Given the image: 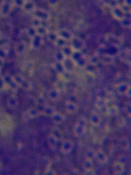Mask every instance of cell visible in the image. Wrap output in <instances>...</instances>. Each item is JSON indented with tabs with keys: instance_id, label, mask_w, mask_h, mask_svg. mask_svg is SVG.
<instances>
[{
	"instance_id": "24",
	"label": "cell",
	"mask_w": 131,
	"mask_h": 175,
	"mask_svg": "<svg viewBox=\"0 0 131 175\" xmlns=\"http://www.w3.org/2000/svg\"><path fill=\"white\" fill-rule=\"evenodd\" d=\"M23 49V47L22 46H20L19 47V50H22Z\"/></svg>"
},
{
	"instance_id": "13",
	"label": "cell",
	"mask_w": 131,
	"mask_h": 175,
	"mask_svg": "<svg viewBox=\"0 0 131 175\" xmlns=\"http://www.w3.org/2000/svg\"><path fill=\"white\" fill-rule=\"evenodd\" d=\"M95 150L92 147H89L86 150L85 154V158L95 160Z\"/></svg>"
},
{
	"instance_id": "10",
	"label": "cell",
	"mask_w": 131,
	"mask_h": 175,
	"mask_svg": "<svg viewBox=\"0 0 131 175\" xmlns=\"http://www.w3.org/2000/svg\"><path fill=\"white\" fill-rule=\"evenodd\" d=\"M48 142L51 148L53 150L57 149L58 145V138L53 133L49 135Z\"/></svg>"
},
{
	"instance_id": "12",
	"label": "cell",
	"mask_w": 131,
	"mask_h": 175,
	"mask_svg": "<svg viewBox=\"0 0 131 175\" xmlns=\"http://www.w3.org/2000/svg\"><path fill=\"white\" fill-rule=\"evenodd\" d=\"M130 85L126 83H120L116 87V90L120 94H126Z\"/></svg>"
},
{
	"instance_id": "15",
	"label": "cell",
	"mask_w": 131,
	"mask_h": 175,
	"mask_svg": "<svg viewBox=\"0 0 131 175\" xmlns=\"http://www.w3.org/2000/svg\"><path fill=\"white\" fill-rule=\"evenodd\" d=\"M124 111L128 116L131 117V104H127L124 106Z\"/></svg>"
},
{
	"instance_id": "14",
	"label": "cell",
	"mask_w": 131,
	"mask_h": 175,
	"mask_svg": "<svg viewBox=\"0 0 131 175\" xmlns=\"http://www.w3.org/2000/svg\"><path fill=\"white\" fill-rule=\"evenodd\" d=\"M96 104L97 107L99 110L102 111L104 110V109H105L106 112L107 106L105 101L103 99L100 98H98L97 100Z\"/></svg>"
},
{
	"instance_id": "20",
	"label": "cell",
	"mask_w": 131,
	"mask_h": 175,
	"mask_svg": "<svg viewBox=\"0 0 131 175\" xmlns=\"http://www.w3.org/2000/svg\"><path fill=\"white\" fill-rule=\"evenodd\" d=\"M37 14H38V15L43 17H46V14H43L40 12H37Z\"/></svg>"
},
{
	"instance_id": "21",
	"label": "cell",
	"mask_w": 131,
	"mask_h": 175,
	"mask_svg": "<svg viewBox=\"0 0 131 175\" xmlns=\"http://www.w3.org/2000/svg\"><path fill=\"white\" fill-rule=\"evenodd\" d=\"M8 6H7L5 7L4 9V12L6 13L7 12L8 10Z\"/></svg>"
},
{
	"instance_id": "7",
	"label": "cell",
	"mask_w": 131,
	"mask_h": 175,
	"mask_svg": "<svg viewBox=\"0 0 131 175\" xmlns=\"http://www.w3.org/2000/svg\"><path fill=\"white\" fill-rule=\"evenodd\" d=\"M119 146L120 149L122 150H129L130 147V143L129 139L125 136L121 137L119 141Z\"/></svg>"
},
{
	"instance_id": "9",
	"label": "cell",
	"mask_w": 131,
	"mask_h": 175,
	"mask_svg": "<svg viewBox=\"0 0 131 175\" xmlns=\"http://www.w3.org/2000/svg\"><path fill=\"white\" fill-rule=\"evenodd\" d=\"M82 167L84 171L94 169V160L85 158L82 164Z\"/></svg>"
},
{
	"instance_id": "5",
	"label": "cell",
	"mask_w": 131,
	"mask_h": 175,
	"mask_svg": "<svg viewBox=\"0 0 131 175\" xmlns=\"http://www.w3.org/2000/svg\"><path fill=\"white\" fill-rule=\"evenodd\" d=\"M66 106L67 112L70 115L76 114L79 110L78 105L73 101H68L66 104Z\"/></svg>"
},
{
	"instance_id": "1",
	"label": "cell",
	"mask_w": 131,
	"mask_h": 175,
	"mask_svg": "<svg viewBox=\"0 0 131 175\" xmlns=\"http://www.w3.org/2000/svg\"><path fill=\"white\" fill-rule=\"evenodd\" d=\"M87 123L86 118L84 116H80L76 120L73 127L72 133L75 137H82L86 133Z\"/></svg>"
},
{
	"instance_id": "17",
	"label": "cell",
	"mask_w": 131,
	"mask_h": 175,
	"mask_svg": "<svg viewBox=\"0 0 131 175\" xmlns=\"http://www.w3.org/2000/svg\"><path fill=\"white\" fill-rule=\"evenodd\" d=\"M95 172L94 169L91 170L84 171V175H94Z\"/></svg>"
},
{
	"instance_id": "2",
	"label": "cell",
	"mask_w": 131,
	"mask_h": 175,
	"mask_svg": "<svg viewBox=\"0 0 131 175\" xmlns=\"http://www.w3.org/2000/svg\"><path fill=\"white\" fill-rule=\"evenodd\" d=\"M95 160L99 164L104 165L108 161V157L104 151L99 148L95 150Z\"/></svg>"
},
{
	"instance_id": "18",
	"label": "cell",
	"mask_w": 131,
	"mask_h": 175,
	"mask_svg": "<svg viewBox=\"0 0 131 175\" xmlns=\"http://www.w3.org/2000/svg\"><path fill=\"white\" fill-rule=\"evenodd\" d=\"M39 38L38 37H36L35 38L34 41V45L36 46H37L39 45Z\"/></svg>"
},
{
	"instance_id": "22",
	"label": "cell",
	"mask_w": 131,
	"mask_h": 175,
	"mask_svg": "<svg viewBox=\"0 0 131 175\" xmlns=\"http://www.w3.org/2000/svg\"><path fill=\"white\" fill-rule=\"evenodd\" d=\"M29 33L31 35H33L34 34V32L32 30H30L29 31Z\"/></svg>"
},
{
	"instance_id": "4",
	"label": "cell",
	"mask_w": 131,
	"mask_h": 175,
	"mask_svg": "<svg viewBox=\"0 0 131 175\" xmlns=\"http://www.w3.org/2000/svg\"><path fill=\"white\" fill-rule=\"evenodd\" d=\"M102 119L99 114L93 111L91 113L89 118V122L91 125L95 127H98L102 123Z\"/></svg>"
},
{
	"instance_id": "23",
	"label": "cell",
	"mask_w": 131,
	"mask_h": 175,
	"mask_svg": "<svg viewBox=\"0 0 131 175\" xmlns=\"http://www.w3.org/2000/svg\"><path fill=\"white\" fill-rule=\"evenodd\" d=\"M32 6L30 4H28L26 6V8L28 9H29L32 7Z\"/></svg>"
},
{
	"instance_id": "19",
	"label": "cell",
	"mask_w": 131,
	"mask_h": 175,
	"mask_svg": "<svg viewBox=\"0 0 131 175\" xmlns=\"http://www.w3.org/2000/svg\"><path fill=\"white\" fill-rule=\"evenodd\" d=\"M126 94L128 96H131V85H130Z\"/></svg>"
},
{
	"instance_id": "27",
	"label": "cell",
	"mask_w": 131,
	"mask_h": 175,
	"mask_svg": "<svg viewBox=\"0 0 131 175\" xmlns=\"http://www.w3.org/2000/svg\"><path fill=\"white\" fill-rule=\"evenodd\" d=\"M34 24H35V25H36L38 24V22L36 21H35L34 22Z\"/></svg>"
},
{
	"instance_id": "6",
	"label": "cell",
	"mask_w": 131,
	"mask_h": 175,
	"mask_svg": "<svg viewBox=\"0 0 131 175\" xmlns=\"http://www.w3.org/2000/svg\"><path fill=\"white\" fill-rule=\"evenodd\" d=\"M124 164L117 161H115L112 165V168L113 172L115 174H121L124 172L125 166Z\"/></svg>"
},
{
	"instance_id": "8",
	"label": "cell",
	"mask_w": 131,
	"mask_h": 175,
	"mask_svg": "<svg viewBox=\"0 0 131 175\" xmlns=\"http://www.w3.org/2000/svg\"><path fill=\"white\" fill-rule=\"evenodd\" d=\"M66 117L61 113L55 112L52 115L53 121L56 124H62L66 120Z\"/></svg>"
},
{
	"instance_id": "3",
	"label": "cell",
	"mask_w": 131,
	"mask_h": 175,
	"mask_svg": "<svg viewBox=\"0 0 131 175\" xmlns=\"http://www.w3.org/2000/svg\"><path fill=\"white\" fill-rule=\"evenodd\" d=\"M74 143L71 139H67L62 142L60 147V151L64 154H68L73 150L74 146Z\"/></svg>"
},
{
	"instance_id": "25",
	"label": "cell",
	"mask_w": 131,
	"mask_h": 175,
	"mask_svg": "<svg viewBox=\"0 0 131 175\" xmlns=\"http://www.w3.org/2000/svg\"><path fill=\"white\" fill-rule=\"evenodd\" d=\"M16 2L19 4H21V2L20 1H17Z\"/></svg>"
},
{
	"instance_id": "11",
	"label": "cell",
	"mask_w": 131,
	"mask_h": 175,
	"mask_svg": "<svg viewBox=\"0 0 131 175\" xmlns=\"http://www.w3.org/2000/svg\"><path fill=\"white\" fill-rule=\"evenodd\" d=\"M119 114V109L116 105L107 106L106 114L108 116H114L118 115Z\"/></svg>"
},
{
	"instance_id": "26",
	"label": "cell",
	"mask_w": 131,
	"mask_h": 175,
	"mask_svg": "<svg viewBox=\"0 0 131 175\" xmlns=\"http://www.w3.org/2000/svg\"><path fill=\"white\" fill-rule=\"evenodd\" d=\"M39 32H43V29H40L39 30Z\"/></svg>"
},
{
	"instance_id": "16",
	"label": "cell",
	"mask_w": 131,
	"mask_h": 175,
	"mask_svg": "<svg viewBox=\"0 0 131 175\" xmlns=\"http://www.w3.org/2000/svg\"><path fill=\"white\" fill-rule=\"evenodd\" d=\"M116 161L125 165L127 161V158L125 156L121 155L117 157Z\"/></svg>"
}]
</instances>
